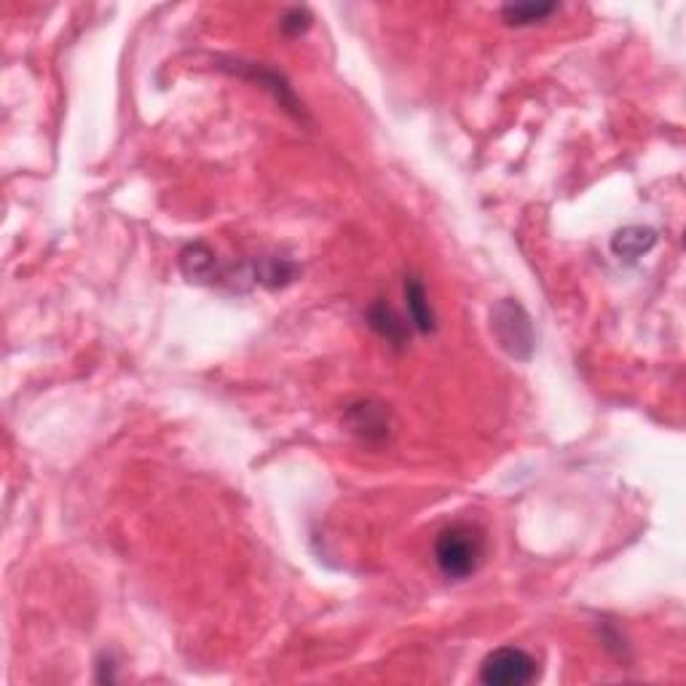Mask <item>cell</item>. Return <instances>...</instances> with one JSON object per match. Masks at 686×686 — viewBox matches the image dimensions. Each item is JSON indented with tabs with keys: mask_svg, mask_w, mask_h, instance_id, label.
Segmentation results:
<instances>
[{
	"mask_svg": "<svg viewBox=\"0 0 686 686\" xmlns=\"http://www.w3.org/2000/svg\"><path fill=\"white\" fill-rule=\"evenodd\" d=\"M558 11V3H510L502 9V19L512 27L539 25Z\"/></svg>",
	"mask_w": 686,
	"mask_h": 686,
	"instance_id": "30bf717a",
	"label": "cell"
},
{
	"mask_svg": "<svg viewBox=\"0 0 686 686\" xmlns=\"http://www.w3.org/2000/svg\"><path fill=\"white\" fill-rule=\"evenodd\" d=\"M405 306H408V319L413 330H419V333H435V309H432L427 287H424V282H421L419 277L405 279Z\"/></svg>",
	"mask_w": 686,
	"mask_h": 686,
	"instance_id": "8992f818",
	"label": "cell"
},
{
	"mask_svg": "<svg viewBox=\"0 0 686 686\" xmlns=\"http://www.w3.org/2000/svg\"><path fill=\"white\" fill-rule=\"evenodd\" d=\"M97 670H100V673H97V681H100V684H113V681H116V673H113V670H116V665H113V660H110V657L108 660L102 657L100 665H97Z\"/></svg>",
	"mask_w": 686,
	"mask_h": 686,
	"instance_id": "7c38bea8",
	"label": "cell"
},
{
	"mask_svg": "<svg viewBox=\"0 0 686 686\" xmlns=\"http://www.w3.org/2000/svg\"><path fill=\"white\" fill-rule=\"evenodd\" d=\"M491 333L496 335V341L504 352L515 357V360H531L536 346L534 325L528 311L512 298H504L491 309Z\"/></svg>",
	"mask_w": 686,
	"mask_h": 686,
	"instance_id": "7a4b0ae2",
	"label": "cell"
},
{
	"mask_svg": "<svg viewBox=\"0 0 686 686\" xmlns=\"http://www.w3.org/2000/svg\"><path fill=\"white\" fill-rule=\"evenodd\" d=\"M654 244H657V234H654L652 228L628 226L614 234V239H611V252L620 260H638L644 258Z\"/></svg>",
	"mask_w": 686,
	"mask_h": 686,
	"instance_id": "52a82bcc",
	"label": "cell"
},
{
	"mask_svg": "<svg viewBox=\"0 0 686 686\" xmlns=\"http://www.w3.org/2000/svg\"><path fill=\"white\" fill-rule=\"evenodd\" d=\"M368 325L373 327V333H378L386 343H392L397 349H402L410 341V322H405L386 301H378L370 306Z\"/></svg>",
	"mask_w": 686,
	"mask_h": 686,
	"instance_id": "5b68a950",
	"label": "cell"
},
{
	"mask_svg": "<svg viewBox=\"0 0 686 686\" xmlns=\"http://www.w3.org/2000/svg\"><path fill=\"white\" fill-rule=\"evenodd\" d=\"M488 555L486 531L475 523H451L437 534L435 563L445 579L461 582L477 574Z\"/></svg>",
	"mask_w": 686,
	"mask_h": 686,
	"instance_id": "6da1fadb",
	"label": "cell"
},
{
	"mask_svg": "<svg viewBox=\"0 0 686 686\" xmlns=\"http://www.w3.org/2000/svg\"><path fill=\"white\" fill-rule=\"evenodd\" d=\"M180 268L191 282H207V279L215 277V252L201 242L188 244L180 252Z\"/></svg>",
	"mask_w": 686,
	"mask_h": 686,
	"instance_id": "9c48e42d",
	"label": "cell"
},
{
	"mask_svg": "<svg viewBox=\"0 0 686 686\" xmlns=\"http://www.w3.org/2000/svg\"><path fill=\"white\" fill-rule=\"evenodd\" d=\"M539 676V662L518 646H502L483 660L480 681L488 686H526Z\"/></svg>",
	"mask_w": 686,
	"mask_h": 686,
	"instance_id": "3957f363",
	"label": "cell"
},
{
	"mask_svg": "<svg viewBox=\"0 0 686 686\" xmlns=\"http://www.w3.org/2000/svg\"><path fill=\"white\" fill-rule=\"evenodd\" d=\"M295 277H298V266L287 258H258V263L252 266V279L271 290L290 285Z\"/></svg>",
	"mask_w": 686,
	"mask_h": 686,
	"instance_id": "ba28073f",
	"label": "cell"
},
{
	"mask_svg": "<svg viewBox=\"0 0 686 686\" xmlns=\"http://www.w3.org/2000/svg\"><path fill=\"white\" fill-rule=\"evenodd\" d=\"M279 27H282V33L290 35V38H298V35H303L311 27V14L306 9H287L282 22H279Z\"/></svg>",
	"mask_w": 686,
	"mask_h": 686,
	"instance_id": "8fae6325",
	"label": "cell"
},
{
	"mask_svg": "<svg viewBox=\"0 0 686 686\" xmlns=\"http://www.w3.org/2000/svg\"><path fill=\"white\" fill-rule=\"evenodd\" d=\"M343 421H346L349 432L365 440V443H378V440H384L389 435V413H386L384 405H376L370 400L349 405Z\"/></svg>",
	"mask_w": 686,
	"mask_h": 686,
	"instance_id": "277c9868",
	"label": "cell"
}]
</instances>
